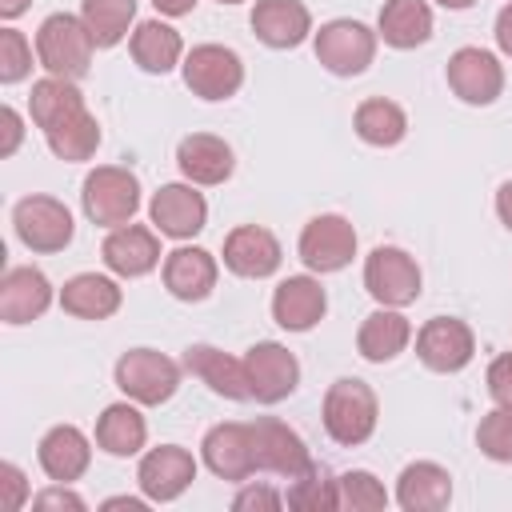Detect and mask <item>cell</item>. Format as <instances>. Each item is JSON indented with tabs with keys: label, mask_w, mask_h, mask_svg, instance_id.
<instances>
[{
	"label": "cell",
	"mask_w": 512,
	"mask_h": 512,
	"mask_svg": "<svg viewBox=\"0 0 512 512\" xmlns=\"http://www.w3.org/2000/svg\"><path fill=\"white\" fill-rule=\"evenodd\" d=\"M324 432L344 444V448H356L364 444L372 432H376V420H380V404H376V392L356 380V376H340L336 384H328L324 392Z\"/></svg>",
	"instance_id": "6da1fadb"
},
{
	"label": "cell",
	"mask_w": 512,
	"mask_h": 512,
	"mask_svg": "<svg viewBox=\"0 0 512 512\" xmlns=\"http://www.w3.org/2000/svg\"><path fill=\"white\" fill-rule=\"evenodd\" d=\"M92 48L96 40L88 36L84 20L68 12H52L36 32V60L48 76H60V80H80L92 64Z\"/></svg>",
	"instance_id": "7a4b0ae2"
},
{
	"label": "cell",
	"mask_w": 512,
	"mask_h": 512,
	"mask_svg": "<svg viewBox=\"0 0 512 512\" xmlns=\"http://www.w3.org/2000/svg\"><path fill=\"white\" fill-rule=\"evenodd\" d=\"M84 216L100 228H120L132 224L136 208H140V180L120 168V164H100L84 176Z\"/></svg>",
	"instance_id": "3957f363"
},
{
	"label": "cell",
	"mask_w": 512,
	"mask_h": 512,
	"mask_svg": "<svg viewBox=\"0 0 512 512\" xmlns=\"http://www.w3.org/2000/svg\"><path fill=\"white\" fill-rule=\"evenodd\" d=\"M116 388L136 404H164L180 388V368L156 348H128L116 360Z\"/></svg>",
	"instance_id": "277c9868"
},
{
	"label": "cell",
	"mask_w": 512,
	"mask_h": 512,
	"mask_svg": "<svg viewBox=\"0 0 512 512\" xmlns=\"http://www.w3.org/2000/svg\"><path fill=\"white\" fill-rule=\"evenodd\" d=\"M364 288L384 308H404L420 296V268L404 248L380 244L364 260Z\"/></svg>",
	"instance_id": "5b68a950"
},
{
	"label": "cell",
	"mask_w": 512,
	"mask_h": 512,
	"mask_svg": "<svg viewBox=\"0 0 512 512\" xmlns=\"http://www.w3.org/2000/svg\"><path fill=\"white\" fill-rule=\"evenodd\" d=\"M376 56V32L360 20H328L316 32V60L332 76H360Z\"/></svg>",
	"instance_id": "8992f818"
},
{
	"label": "cell",
	"mask_w": 512,
	"mask_h": 512,
	"mask_svg": "<svg viewBox=\"0 0 512 512\" xmlns=\"http://www.w3.org/2000/svg\"><path fill=\"white\" fill-rule=\"evenodd\" d=\"M12 224L32 252H64L72 244V212L52 196H24L12 208Z\"/></svg>",
	"instance_id": "52a82bcc"
},
{
	"label": "cell",
	"mask_w": 512,
	"mask_h": 512,
	"mask_svg": "<svg viewBox=\"0 0 512 512\" xmlns=\"http://www.w3.org/2000/svg\"><path fill=\"white\" fill-rule=\"evenodd\" d=\"M184 84L200 100H228L244 84V64L232 48L224 44H196L184 56Z\"/></svg>",
	"instance_id": "ba28073f"
},
{
	"label": "cell",
	"mask_w": 512,
	"mask_h": 512,
	"mask_svg": "<svg viewBox=\"0 0 512 512\" xmlns=\"http://www.w3.org/2000/svg\"><path fill=\"white\" fill-rule=\"evenodd\" d=\"M356 256V228L336 216V212H324V216H312L300 232V260L304 268L312 272H340L344 264H352Z\"/></svg>",
	"instance_id": "9c48e42d"
},
{
	"label": "cell",
	"mask_w": 512,
	"mask_h": 512,
	"mask_svg": "<svg viewBox=\"0 0 512 512\" xmlns=\"http://www.w3.org/2000/svg\"><path fill=\"white\" fill-rule=\"evenodd\" d=\"M244 372H248V388H252V400L260 404H280L284 396L296 392L300 384V364L296 356L276 344V340H260L244 352Z\"/></svg>",
	"instance_id": "30bf717a"
},
{
	"label": "cell",
	"mask_w": 512,
	"mask_h": 512,
	"mask_svg": "<svg viewBox=\"0 0 512 512\" xmlns=\"http://www.w3.org/2000/svg\"><path fill=\"white\" fill-rule=\"evenodd\" d=\"M252 452H256V472H276V476H300L312 456L300 440L296 428H288L276 416H256L252 420Z\"/></svg>",
	"instance_id": "8fae6325"
},
{
	"label": "cell",
	"mask_w": 512,
	"mask_h": 512,
	"mask_svg": "<svg viewBox=\"0 0 512 512\" xmlns=\"http://www.w3.org/2000/svg\"><path fill=\"white\" fill-rule=\"evenodd\" d=\"M476 352V336L456 316H432L416 332V356L432 372H460Z\"/></svg>",
	"instance_id": "7c38bea8"
},
{
	"label": "cell",
	"mask_w": 512,
	"mask_h": 512,
	"mask_svg": "<svg viewBox=\"0 0 512 512\" xmlns=\"http://www.w3.org/2000/svg\"><path fill=\"white\" fill-rule=\"evenodd\" d=\"M196 480V460L188 448L180 444H160L152 452H144L140 468H136V484L148 500L168 504L176 496H184V488Z\"/></svg>",
	"instance_id": "4fadbf2b"
},
{
	"label": "cell",
	"mask_w": 512,
	"mask_h": 512,
	"mask_svg": "<svg viewBox=\"0 0 512 512\" xmlns=\"http://www.w3.org/2000/svg\"><path fill=\"white\" fill-rule=\"evenodd\" d=\"M448 88L464 104H492L504 92V64L484 48H460L448 60Z\"/></svg>",
	"instance_id": "5bb4252c"
},
{
	"label": "cell",
	"mask_w": 512,
	"mask_h": 512,
	"mask_svg": "<svg viewBox=\"0 0 512 512\" xmlns=\"http://www.w3.org/2000/svg\"><path fill=\"white\" fill-rule=\"evenodd\" d=\"M204 464L220 480H248L256 472V452H252V424L228 420L204 432Z\"/></svg>",
	"instance_id": "9a60e30c"
},
{
	"label": "cell",
	"mask_w": 512,
	"mask_h": 512,
	"mask_svg": "<svg viewBox=\"0 0 512 512\" xmlns=\"http://www.w3.org/2000/svg\"><path fill=\"white\" fill-rule=\"evenodd\" d=\"M148 216H152L156 232H164L172 240H192L208 220V204L192 184H164L152 196Z\"/></svg>",
	"instance_id": "2e32d148"
},
{
	"label": "cell",
	"mask_w": 512,
	"mask_h": 512,
	"mask_svg": "<svg viewBox=\"0 0 512 512\" xmlns=\"http://www.w3.org/2000/svg\"><path fill=\"white\" fill-rule=\"evenodd\" d=\"M104 264L124 276V280H136V276H148L156 264H160V240L152 228L144 224H120L104 236V248H100Z\"/></svg>",
	"instance_id": "e0dca14e"
},
{
	"label": "cell",
	"mask_w": 512,
	"mask_h": 512,
	"mask_svg": "<svg viewBox=\"0 0 512 512\" xmlns=\"http://www.w3.org/2000/svg\"><path fill=\"white\" fill-rule=\"evenodd\" d=\"M224 264L244 280H264L280 268V240L260 224H240L224 240Z\"/></svg>",
	"instance_id": "ac0fdd59"
},
{
	"label": "cell",
	"mask_w": 512,
	"mask_h": 512,
	"mask_svg": "<svg viewBox=\"0 0 512 512\" xmlns=\"http://www.w3.org/2000/svg\"><path fill=\"white\" fill-rule=\"evenodd\" d=\"M52 304V284L40 268L20 264L8 268L0 280V320L4 324H28L36 316H44Z\"/></svg>",
	"instance_id": "d6986e66"
},
{
	"label": "cell",
	"mask_w": 512,
	"mask_h": 512,
	"mask_svg": "<svg viewBox=\"0 0 512 512\" xmlns=\"http://www.w3.org/2000/svg\"><path fill=\"white\" fill-rule=\"evenodd\" d=\"M324 308H328V296H324V288H320L316 276H288L272 292V320L280 328H288V332L316 328L320 316H324Z\"/></svg>",
	"instance_id": "ffe728a7"
},
{
	"label": "cell",
	"mask_w": 512,
	"mask_h": 512,
	"mask_svg": "<svg viewBox=\"0 0 512 512\" xmlns=\"http://www.w3.org/2000/svg\"><path fill=\"white\" fill-rule=\"evenodd\" d=\"M36 456H40V468H44L48 480L72 484V480H80V476L88 472V464H92V444H88V436H84L76 424H56V428L44 432Z\"/></svg>",
	"instance_id": "44dd1931"
},
{
	"label": "cell",
	"mask_w": 512,
	"mask_h": 512,
	"mask_svg": "<svg viewBox=\"0 0 512 512\" xmlns=\"http://www.w3.org/2000/svg\"><path fill=\"white\" fill-rule=\"evenodd\" d=\"M252 32L268 48H296L312 32V12L300 0H256Z\"/></svg>",
	"instance_id": "7402d4cb"
},
{
	"label": "cell",
	"mask_w": 512,
	"mask_h": 512,
	"mask_svg": "<svg viewBox=\"0 0 512 512\" xmlns=\"http://www.w3.org/2000/svg\"><path fill=\"white\" fill-rule=\"evenodd\" d=\"M184 368L192 376H200L216 396L224 400H252V388H248V372H244V360L212 348V344H192L184 352Z\"/></svg>",
	"instance_id": "603a6c76"
},
{
	"label": "cell",
	"mask_w": 512,
	"mask_h": 512,
	"mask_svg": "<svg viewBox=\"0 0 512 512\" xmlns=\"http://www.w3.org/2000/svg\"><path fill=\"white\" fill-rule=\"evenodd\" d=\"M448 500H452V476L432 460L408 464L396 480V504L404 512H440L448 508Z\"/></svg>",
	"instance_id": "cb8c5ba5"
},
{
	"label": "cell",
	"mask_w": 512,
	"mask_h": 512,
	"mask_svg": "<svg viewBox=\"0 0 512 512\" xmlns=\"http://www.w3.org/2000/svg\"><path fill=\"white\" fill-rule=\"evenodd\" d=\"M176 164L192 184H224L236 168L232 148L212 132H192L176 148Z\"/></svg>",
	"instance_id": "d4e9b609"
},
{
	"label": "cell",
	"mask_w": 512,
	"mask_h": 512,
	"mask_svg": "<svg viewBox=\"0 0 512 512\" xmlns=\"http://www.w3.org/2000/svg\"><path fill=\"white\" fill-rule=\"evenodd\" d=\"M164 288L176 300H204L216 288V256L204 248H176L164 256Z\"/></svg>",
	"instance_id": "484cf974"
},
{
	"label": "cell",
	"mask_w": 512,
	"mask_h": 512,
	"mask_svg": "<svg viewBox=\"0 0 512 512\" xmlns=\"http://www.w3.org/2000/svg\"><path fill=\"white\" fill-rule=\"evenodd\" d=\"M408 340H412L408 316H400L396 308H384V304H380L372 316H364V324H360V332H356V348H360V356L372 360V364L396 360V356L408 348Z\"/></svg>",
	"instance_id": "4316f807"
},
{
	"label": "cell",
	"mask_w": 512,
	"mask_h": 512,
	"mask_svg": "<svg viewBox=\"0 0 512 512\" xmlns=\"http://www.w3.org/2000/svg\"><path fill=\"white\" fill-rule=\"evenodd\" d=\"M376 36L392 48H420L432 36V8L428 0H384Z\"/></svg>",
	"instance_id": "83f0119b"
},
{
	"label": "cell",
	"mask_w": 512,
	"mask_h": 512,
	"mask_svg": "<svg viewBox=\"0 0 512 512\" xmlns=\"http://www.w3.org/2000/svg\"><path fill=\"white\" fill-rule=\"evenodd\" d=\"M60 308L80 320H108L120 308V284L100 272H80L60 288Z\"/></svg>",
	"instance_id": "f1b7e54d"
},
{
	"label": "cell",
	"mask_w": 512,
	"mask_h": 512,
	"mask_svg": "<svg viewBox=\"0 0 512 512\" xmlns=\"http://www.w3.org/2000/svg\"><path fill=\"white\" fill-rule=\"evenodd\" d=\"M184 56V40L172 24L164 20H144L136 32H132V60L144 68V72H172Z\"/></svg>",
	"instance_id": "f546056e"
},
{
	"label": "cell",
	"mask_w": 512,
	"mask_h": 512,
	"mask_svg": "<svg viewBox=\"0 0 512 512\" xmlns=\"http://www.w3.org/2000/svg\"><path fill=\"white\" fill-rule=\"evenodd\" d=\"M44 140L60 160H88L100 148V124H96V116L88 108H76V112L52 120L44 128Z\"/></svg>",
	"instance_id": "4dcf8cb0"
},
{
	"label": "cell",
	"mask_w": 512,
	"mask_h": 512,
	"mask_svg": "<svg viewBox=\"0 0 512 512\" xmlns=\"http://www.w3.org/2000/svg\"><path fill=\"white\" fill-rule=\"evenodd\" d=\"M148 440V424L132 404H108L96 420V444L108 456H136Z\"/></svg>",
	"instance_id": "1f68e13d"
},
{
	"label": "cell",
	"mask_w": 512,
	"mask_h": 512,
	"mask_svg": "<svg viewBox=\"0 0 512 512\" xmlns=\"http://www.w3.org/2000/svg\"><path fill=\"white\" fill-rule=\"evenodd\" d=\"M352 124H356V136H360L364 144H376V148H392V144H400L404 132H408L404 108H400L396 100H384V96L364 100V104L356 108Z\"/></svg>",
	"instance_id": "d6a6232c"
},
{
	"label": "cell",
	"mask_w": 512,
	"mask_h": 512,
	"mask_svg": "<svg viewBox=\"0 0 512 512\" xmlns=\"http://www.w3.org/2000/svg\"><path fill=\"white\" fill-rule=\"evenodd\" d=\"M136 16V0H84L80 4V20L88 28V36L96 40V48H112L128 36V24Z\"/></svg>",
	"instance_id": "836d02e7"
},
{
	"label": "cell",
	"mask_w": 512,
	"mask_h": 512,
	"mask_svg": "<svg viewBox=\"0 0 512 512\" xmlns=\"http://www.w3.org/2000/svg\"><path fill=\"white\" fill-rule=\"evenodd\" d=\"M28 108H32V120L40 124V132L52 124V120H60V116H68V112H76V108H84V96H80V88H76V80H60V76H44V80H36L32 84V96H28Z\"/></svg>",
	"instance_id": "e575fe53"
},
{
	"label": "cell",
	"mask_w": 512,
	"mask_h": 512,
	"mask_svg": "<svg viewBox=\"0 0 512 512\" xmlns=\"http://www.w3.org/2000/svg\"><path fill=\"white\" fill-rule=\"evenodd\" d=\"M284 504L288 508H336V480L320 468V464H308L300 476H292V488L284 492Z\"/></svg>",
	"instance_id": "d590c367"
},
{
	"label": "cell",
	"mask_w": 512,
	"mask_h": 512,
	"mask_svg": "<svg viewBox=\"0 0 512 512\" xmlns=\"http://www.w3.org/2000/svg\"><path fill=\"white\" fill-rule=\"evenodd\" d=\"M384 504H388V492H384V484H380L372 472L352 468V472L336 476V508L376 512V508H384Z\"/></svg>",
	"instance_id": "8d00e7d4"
},
{
	"label": "cell",
	"mask_w": 512,
	"mask_h": 512,
	"mask_svg": "<svg viewBox=\"0 0 512 512\" xmlns=\"http://www.w3.org/2000/svg\"><path fill=\"white\" fill-rule=\"evenodd\" d=\"M476 444H480V452H484L488 460H496V464H512V408H508V404L492 408V412L480 420V428H476Z\"/></svg>",
	"instance_id": "74e56055"
},
{
	"label": "cell",
	"mask_w": 512,
	"mask_h": 512,
	"mask_svg": "<svg viewBox=\"0 0 512 512\" xmlns=\"http://www.w3.org/2000/svg\"><path fill=\"white\" fill-rule=\"evenodd\" d=\"M32 68V48L16 28H0V80L20 84Z\"/></svg>",
	"instance_id": "f35d334b"
},
{
	"label": "cell",
	"mask_w": 512,
	"mask_h": 512,
	"mask_svg": "<svg viewBox=\"0 0 512 512\" xmlns=\"http://www.w3.org/2000/svg\"><path fill=\"white\" fill-rule=\"evenodd\" d=\"M24 500H28V484H24V472L16 468V464H0V504L8 508V512H16V508H24Z\"/></svg>",
	"instance_id": "ab89813d"
},
{
	"label": "cell",
	"mask_w": 512,
	"mask_h": 512,
	"mask_svg": "<svg viewBox=\"0 0 512 512\" xmlns=\"http://www.w3.org/2000/svg\"><path fill=\"white\" fill-rule=\"evenodd\" d=\"M488 392H492L496 404H508L512 408V352H500L488 364Z\"/></svg>",
	"instance_id": "60d3db41"
},
{
	"label": "cell",
	"mask_w": 512,
	"mask_h": 512,
	"mask_svg": "<svg viewBox=\"0 0 512 512\" xmlns=\"http://www.w3.org/2000/svg\"><path fill=\"white\" fill-rule=\"evenodd\" d=\"M280 504H284V496H280V492H272V488H264V484H248V488H240V492H236V500H232V508H236V512H248V508L276 512Z\"/></svg>",
	"instance_id": "b9f144b4"
},
{
	"label": "cell",
	"mask_w": 512,
	"mask_h": 512,
	"mask_svg": "<svg viewBox=\"0 0 512 512\" xmlns=\"http://www.w3.org/2000/svg\"><path fill=\"white\" fill-rule=\"evenodd\" d=\"M32 504H36V508H68V512H84V500H80L76 492H68L64 484L36 492V496H32Z\"/></svg>",
	"instance_id": "7bdbcfd3"
},
{
	"label": "cell",
	"mask_w": 512,
	"mask_h": 512,
	"mask_svg": "<svg viewBox=\"0 0 512 512\" xmlns=\"http://www.w3.org/2000/svg\"><path fill=\"white\" fill-rule=\"evenodd\" d=\"M0 128H4V140H0V156H12V152L20 148V136H24L16 108H8V104L0 108Z\"/></svg>",
	"instance_id": "ee69618b"
},
{
	"label": "cell",
	"mask_w": 512,
	"mask_h": 512,
	"mask_svg": "<svg viewBox=\"0 0 512 512\" xmlns=\"http://www.w3.org/2000/svg\"><path fill=\"white\" fill-rule=\"evenodd\" d=\"M496 48H500L504 56H512V4H504V8L496 12Z\"/></svg>",
	"instance_id": "f6af8a7d"
},
{
	"label": "cell",
	"mask_w": 512,
	"mask_h": 512,
	"mask_svg": "<svg viewBox=\"0 0 512 512\" xmlns=\"http://www.w3.org/2000/svg\"><path fill=\"white\" fill-rule=\"evenodd\" d=\"M496 216H500V224L512 232V180L500 184V192H496Z\"/></svg>",
	"instance_id": "bcb514c9"
},
{
	"label": "cell",
	"mask_w": 512,
	"mask_h": 512,
	"mask_svg": "<svg viewBox=\"0 0 512 512\" xmlns=\"http://www.w3.org/2000/svg\"><path fill=\"white\" fill-rule=\"evenodd\" d=\"M148 500V496H144ZM144 500H136V496H112V500H104V512H120V508H128V512H144L148 504Z\"/></svg>",
	"instance_id": "7dc6e473"
},
{
	"label": "cell",
	"mask_w": 512,
	"mask_h": 512,
	"mask_svg": "<svg viewBox=\"0 0 512 512\" xmlns=\"http://www.w3.org/2000/svg\"><path fill=\"white\" fill-rule=\"evenodd\" d=\"M156 4V12H164V16H188L192 8H196V0H152Z\"/></svg>",
	"instance_id": "c3c4849f"
},
{
	"label": "cell",
	"mask_w": 512,
	"mask_h": 512,
	"mask_svg": "<svg viewBox=\"0 0 512 512\" xmlns=\"http://www.w3.org/2000/svg\"><path fill=\"white\" fill-rule=\"evenodd\" d=\"M24 8H28V0H0V16L4 20H16Z\"/></svg>",
	"instance_id": "681fc988"
},
{
	"label": "cell",
	"mask_w": 512,
	"mask_h": 512,
	"mask_svg": "<svg viewBox=\"0 0 512 512\" xmlns=\"http://www.w3.org/2000/svg\"><path fill=\"white\" fill-rule=\"evenodd\" d=\"M436 4H444V8H452V12H464V8H472L476 0H436Z\"/></svg>",
	"instance_id": "f907efd6"
},
{
	"label": "cell",
	"mask_w": 512,
	"mask_h": 512,
	"mask_svg": "<svg viewBox=\"0 0 512 512\" xmlns=\"http://www.w3.org/2000/svg\"><path fill=\"white\" fill-rule=\"evenodd\" d=\"M220 4H240V0H220Z\"/></svg>",
	"instance_id": "816d5d0a"
}]
</instances>
